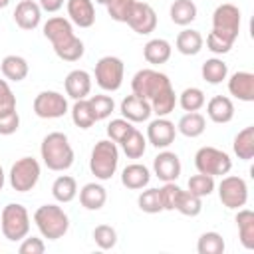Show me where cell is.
<instances>
[{
  "instance_id": "cell-1",
  "label": "cell",
  "mask_w": 254,
  "mask_h": 254,
  "mask_svg": "<svg viewBox=\"0 0 254 254\" xmlns=\"http://www.w3.org/2000/svg\"><path fill=\"white\" fill-rule=\"evenodd\" d=\"M131 91L139 97H145L157 117H167L175 111L177 93L171 85L169 75L163 71L151 67L139 69L131 79Z\"/></svg>"
},
{
  "instance_id": "cell-2",
  "label": "cell",
  "mask_w": 254,
  "mask_h": 254,
  "mask_svg": "<svg viewBox=\"0 0 254 254\" xmlns=\"http://www.w3.org/2000/svg\"><path fill=\"white\" fill-rule=\"evenodd\" d=\"M44 38L50 40L56 56L64 62H77L83 58L85 46L83 42L75 36L73 32V24L64 18V16H52L48 18V22L42 28Z\"/></svg>"
},
{
  "instance_id": "cell-3",
  "label": "cell",
  "mask_w": 254,
  "mask_h": 254,
  "mask_svg": "<svg viewBox=\"0 0 254 254\" xmlns=\"http://www.w3.org/2000/svg\"><path fill=\"white\" fill-rule=\"evenodd\" d=\"M40 157H42L44 165L50 171L64 173V171H67L73 165L75 153H73V147H71V143H69V139H67L65 133L52 131V133H48L42 139Z\"/></svg>"
},
{
  "instance_id": "cell-4",
  "label": "cell",
  "mask_w": 254,
  "mask_h": 254,
  "mask_svg": "<svg viewBox=\"0 0 254 254\" xmlns=\"http://www.w3.org/2000/svg\"><path fill=\"white\" fill-rule=\"evenodd\" d=\"M119 167V147L111 139H101L89 155V171L97 181H109Z\"/></svg>"
},
{
  "instance_id": "cell-5",
  "label": "cell",
  "mask_w": 254,
  "mask_h": 254,
  "mask_svg": "<svg viewBox=\"0 0 254 254\" xmlns=\"http://www.w3.org/2000/svg\"><path fill=\"white\" fill-rule=\"evenodd\" d=\"M34 224L38 226L42 238L60 240L69 228V216L60 204H42L34 212Z\"/></svg>"
},
{
  "instance_id": "cell-6",
  "label": "cell",
  "mask_w": 254,
  "mask_h": 254,
  "mask_svg": "<svg viewBox=\"0 0 254 254\" xmlns=\"http://www.w3.org/2000/svg\"><path fill=\"white\" fill-rule=\"evenodd\" d=\"M0 230L6 240L20 242L30 232V214L28 208L20 202H8L0 212Z\"/></svg>"
},
{
  "instance_id": "cell-7",
  "label": "cell",
  "mask_w": 254,
  "mask_h": 254,
  "mask_svg": "<svg viewBox=\"0 0 254 254\" xmlns=\"http://www.w3.org/2000/svg\"><path fill=\"white\" fill-rule=\"evenodd\" d=\"M240 22H242V16H240L238 6L224 2V4L216 6L212 12V30L210 32L214 36H218L220 40L228 42L230 46H234V42L240 34Z\"/></svg>"
},
{
  "instance_id": "cell-8",
  "label": "cell",
  "mask_w": 254,
  "mask_h": 254,
  "mask_svg": "<svg viewBox=\"0 0 254 254\" xmlns=\"http://www.w3.org/2000/svg\"><path fill=\"white\" fill-rule=\"evenodd\" d=\"M194 167L202 175L210 177H224L232 169V159L226 151L204 145L194 153Z\"/></svg>"
},
{
  "instance_id": "cell-9",
  "label": "cell",
  "mask_w": 254,
  "mask_h": 254,
  "mask_svg": "<svg viewBox=\"0 0 254 254\" xmlns=\"http://www.w3.org/2000/svg\"><path fill=\"white\" fill-rule=\"evenodd\" d=\"M40 175H42V169H40L38 159H34V157H22V159H18L10 167L8 181H10V187L16 192H28V190H32L38 185Z\"/></svg>"
},
{
  "instance_id": "cell-10",
  "label": "cell",
  "mask_w": 254,
  "mask_h": 254,
  "mask_svg": "<svg viewBox=\"0 0 254 254\" xmlns=\"http://www.w3.org/2000/svg\"><path fill=\"white\" fill-rule=\"evenodd\" d=\"M125 65L117 56H103L95 64V83L103 91H117L123 85Z\"/></svg>"
},
{
  "instance_id": "cell-11",
  "label": "cell",
  "mask_w": 254,
  "mask_h": 254,
  "mask_svg": "<svg viewBox=\"0 0 254 254\" xmlns=\"http://www.w3.org/2000/svg\"><path fill=\"white\" fill-rule=\"evenodd\" d=\"M218 198L230 210L242 208L248 202V185H246V181L242 177H236V175L222 177V181L218 185Z\"/></svg>"
},
{
  "instance_id": "cell-12",
  "label": "cell",
  "mask_w": 254,
  "mask_h": 254,
  "mask_svg": "<svg viewBox=\"0 0 254 254\" xmlns=\"http://www.w3.org/2000/svg\"><path fill=\"white\" fill-rule=\"evenodd\" d=\"M69 111L67 107V99L64 93L54 91V89H46L40 91L34 97V113L40 119H60Z\"/></svg>"
},
{
  "instance_id": "cell-13",
  "label": "cell",
  "mask_w": 254,
  "mask_h": 254,
  "mask_svg": "<svg viewBox=\"0 0 254 254\" xmlns=\"http://www.w3.org/2000/svg\"><path fill=\"white\" fill-rule=\"evenodd\" d=\"M127 26L135 34L147 36V34L155 32V28H157V12L147 2H135L133 10H131V16L127 20Z\"/></svg>"
},
{
  "instance_id": "cell-14",
  "label": "cell",
  "mask_w": 254,
  "mask_h": 254,
  "mask_svg": "<svg viewBox=\"0 0 254 254\" xmlns=\"http://www.w3.org/2000/svg\"><path fill=\"white\" fill-rule=\"evenodd\" d=\"M177 137V127L167 117H157L147 125V143L155 149H167Z\"/></svg>"
},
{
  "instance_id": "cell-15",
  "label": "cell",
  "mask_w": 254,
  "mask_h": 254,
  "mask_svg": "<svg viewBox=\"0 0 254 254\" xmlns=\"http://www.w3.org/2000/svg\"><path fill=\"white\" fill-rule=\"evenodd\" d=\"M181 171H183V165H181V159L177 153L173 151H167L163 149L155 159H153V173L159 181L163 183H171V181H177L181 177Z\"/></svg>"
},
{
  "instance_id": "cell-16",
  "label": "cell",
  "mask_w": 254,
  "mask_h": 254,
  "mask_svg": "<svg viewBox=\"0 0 254 254\" xmlns=\"http://www.w3.org/2000/svg\"><path fill=\"white\" fill-rule=\"evenodd\" d=\"M119 111L121 115L131 121V123H143V121H149V117L153 115V109H151V103L145 99V97H139L135 93L127 95L121 99L119 103Z\"/></svg>"
},
{
  "instance_id": "cell-17",
  "label": "cell",
  "mask_w": 254,
  "mask_h": 254,
  "mask_svg": "<svg viewBox=\"0 0 254 254\" xmlns=\"http://www.w3.org/2000/svg\"><path fill=\"white\" fill-rule=\"evenodd\" d=\"M67 20L79 28H91L95 24L93 0H65Z\"/></svg>"
},
{
  "instance_id": "cell-18",
  "label": "cell",
  "mask_w": 254,
  "mask_h": 254,
  "mask_svg": "<svg viewBox=\"0 0 254 254\" xmlns=\"http://www.w3.org/2000/svg\"><path fill=\"white\" fill-rule=\"evenodd\" d=\"M228 93L238 101H254V73L252 71H234L228 77Z\"/></svg>"
},
{
  "instance_id": "cell-19",
  "label": "cell",
  "mask_w": 254,
  "mask_h": 254,
  "mask_svg": "<svg viewBox=\"0 0 254 254\" xmlns=\"http://www.w3.org/2000/svg\"><path fill=\"white\" fill-rule=\"evenodd\" d=\"M64 87H65V95L71 97L73 101L87 99L91 91V75L85 69H71L64 79Z\"/></svg>"
},
{
  "instance_id": "cell-20",
  "label": "cell",
  "mask_w": 254,
  "mask_h": 254,
  "mask_svg": "<svg viewBox=\"0 0 254 254\" xmlns=\"http://www.w3.org/2000/svg\"><path fill=\"white\" fill-rule=\"evenodd\" d=\"M14 22L22 30H36L42 22V8L34 0H20L14 10Z\"/></svg>"
},
{
  "instance_id": "cell-21",
  "label": "cell",
  "mask_w": 254,
  "mask_h": 254,
  "mask_svg": "<svg viewBox=\"0 0 254 254\" xmlns=\"http://www.w3.org/2000/svg\"><path fill=\"white\" fill-rule=\"evenodd\" d=\"M206 115L212 123H218V125H224V123H230L232 117H234V103L230 97L226 95H214L208 99L206 103Z\"/></svg>"
},
{
  "instance_id": "cell-22",
  "label": "cell",
  "mask_w": 254,
  "mask_h": 254,
  "mask_svg": "<svg viewBox=\"0 0 254 254\" xmlns=\"http://www.w3.org/2000/svg\"><path fill=\"white\" fill-rule=\"evenodd\" d=\"M149 181H151V171L141 163H131L121 171V185L127 187L129 190H141L149 185Z\"/></svg>"
},
{
  "instance_id": "cell-23",
  "label": "cell",
  "mask_w": 254,
  "mask_h": 254,
  "mask_svg": "<svg viewBox=\"0 0 254 254\" xmlns=\"http://www.w3.org/2000/svg\"><path fill=\"white\" fill-rule=\"evenodd\" d=\"M79 202L85 210H99L107 202V190L99 183H85L79 189Z\"/></svg>"
},
{
  "instance_id": "cell-24",
  "label": "cell",
  "mask_w": 254,
  "mask_h": 254,
  "mask_svg": "<svg viewBox=\"0 0 254 254\" xmlns=\"http://www.w3.org/2000/svg\"><path fill=\"white\" fill-rule=\"evenodd\" d=\"M171 54H173V48L167 40L163 38H153L149 40L145 46H143V58L147 64L151 65H161V64H167L171 60Z\"/></svg>"
},
{
  "instance_id": "cell-25",
  "label": "cell",
  "mask_w": 254,
  "mask_h": 254,
  "mask_svg": "<svg viewBox=\"0 0 254 254\" xmlns=\"http://www.w3.org/2000/svg\"><path fill=\"white\" fill-rule=\"evenodd\" d=\"M204 46V38L198 30H192V28H185L183 32L177 34V40H175V48L179 54L183 56H196Z\"/></svg>"
},
{
  "instance_id": "cell-26",
  "label": "cell",
  "mask_w": 254,
  "mask_h": 254,
  "mask_svg": "<svg viewBox=\"0 0 254 254\" xmlns=\"http://www.w3.org/2000/svg\"><path fill=\"white\" fill-rule=\"evenodd\" d=\"M236 226L240 244L246 250H254V212L250 208H238L236 212Z\"/></svg>"
},
{
  "instance_id": "cell-27",
  "label": "cell",
  "mask_w": 254,
  "mask_h": 254,
  "mask_svg": "<svg viewBox=\"0 0 254 254\" xmlns=\"http://www.w3.org/2000/svg\"><path fill=\"white\" fill-rule=\"evenodd\" d=\"M0 69H2V75L8 79V81H22L26 79L28 71H30V65L26 62V58L22 56H16V54H10L2 60L0 64Z\"/></svg>"
},
{
  "instance_id": "cell-28",
  "label": "cell",
  "mask_w": 254,
  "mask_h": 254,
  "mask_svg": "<svg viewBox=\"0 0 254 254\" xmlns=\"http://www.w3.org/2000/svg\"><path fill=\"white\" fill-rule=\"evenodd\" d=\"M206 129V119L202 113L198 111H187L179 123H177V131L189 139H194V137H200Z\"/></svg>"
},
{
  "instance_id": "cell-29",
  "label": "cell",
  "mask_w": 254,
  "mask_h": 254,
  "mask_svg": "<svg viewBox=\"0 0 254 254\" xmlns=\"http://www.w3.org/2000/svg\"><path fill=\"white\" fill-rule=\"evenodd\" d=\"M232 151L240 161L254 159V125H248L242 131H238V135L232 141Z\"/></svg>"
},
{
  "instance_id": "cell-30",
  "label": "cell",
  "mask_w": 254,
  "mask_h": 254,
  "mask_svg": "<svg viewBox=\"0 0 254 254\" xmlns=\"http://www.w3.org/2000/svg\"><path fill=\"white\" fill-rule=\"evenodd\" d=\"M196 14H198V10L192 0H175L169 8L171 22L177 26H189L190 22L196 20Z\"/></svg>"
},
{
  "instance_id": "cell-31",
  "label": "cell",
  "mask_w": 254,
  "mask_h": 254,
  "mask_svg": "<svg viewBox=\"0 0 254 254\" xmlns=\"http://www.w3.org/2000/svg\"><path fill=\"white\" fill-rule=\"evenodd\" d=\"M200 75L206 83L218 85L228 77V65L220 58H208L200 67Z\"/></svg>"
},
{
  "instance_id": "cell-32",
  "label": "cell",
  "mask_w": 254,
  "mask_h": 254,
  "mask_svg": "<svg viewBox=\"0 0 254 254\" xmlns=\"http://www.w3.org/2000/svg\"><path fill=\"white\" fill-rule=\"evenodd\" d=\"M52 194L58 202H71L77 196V183L73 177L69 175H60L54 183H52Z\"/></svg>"
},
{
  "instance_id": "cell-33",
  "label": "cell",
  "mask_w": 254,
  "mask_h": 254,
  "mask_svg": "<svg viewBox=\"0 0 254 254\" xmlns=\"http://www.w3.org/2000/svg\"><path fill=\"white\" fill-rule=\"evenodd\" d=\"M119 145H121V151L127 155V159H141L147 151V137L135 127Z\"/></svg>"
},
{
  "instance_id": "cell-34",
  "label": "cell",
  "mask_w": 254,
  "mask_h": 254,
  "mask_svg": "<svg viewBox=\"0 0 254 254\" xmlns=\"http://www.w3.org/2000/svg\"><path fill=\"white\" fill-rule=\"evenodd\" d=\"M69 113H71L73 125L79 127V129H89V127H93V123L97 121L87 99H77V101L73 103V107H71Z\"/></svg>"
},
{
  "instance_id": "cell-35",
  "label": "cell",
  "mask_w": 254,
  "mask_h": 254,
  "mask_svg": "<svg viewBox=\"0 0 254 254\" xmlns=\"http://www.w3.org/2000/svg\"><path fill=\"white\" fill-rule=\"evenodd\" d=\"M175 210L181 212L183 216H198L200 210H202V198L192 194L190 190H183L181 189L177 204H175Z\"/></svg>"
},
{
  "instance_id": "cell-36",
  "label": "cell",
  "mask_w": 254,
  "mask_h": 254,
  "mask_svg": "<svg viewBox=\"0 0 254 254\" xmlns=\"http://www.w3.org/2000/svg\"><path fill=\"white\" fill-rule=\"evenodd\" d=\"M224 248H226L224 238L214 230L202 232L198 236V242H196V252L198 254H222Z\"/></svg>"
},
{
  "instance_id": "cell-37",
  "label": "cell",
  "mask_w": 254,
  "mask_h": 254,
  "mask_svg": "<svg viewBox=\"0 0 254 254\" xmlns=\"http://www.w3.org/2000/svg\"><path fill=\"white\" fill-rule=\"evenodd\" d=\"M177 103L183 107V111H198L204 107L206 97H204V91L200 87H187L181 91Z\"/></svg>"
},
{
  "instance_id": "cell-38",
  "label": "cell",
  "mask_w": 254,
  "mask_h": 254,
  "mask_svg": "<svg viewBox=\"0 0 254 254\" xmlns=\"http://www.w3.org/2000/svg\"><path fill=\"white\" fill-rule=\"evenodd\" d=\"M214 189H216V183H214V177H210V175L198 173V175H192V177L189 179V190H190L192 194L200 196V198L212 194Z\"/></svg>"
},
{
  "instance_id": "cell-39",
  "label": "cell",
  "mask_w": 254,
  "mask_h": 254,
  "mask_svg": "<svg viewBox=\"0 0 254 254\" xmlns=\"http://www.w3.org/2000/svg\"><path fill=\"white\" fill-rule=\"evenodd\" d=\"M87 101H89V105H91L93 115H95L97 121L107 119V117L115 111V101H113V97H109V95H103V93L91 95V97H87Z\"/></svg>"
},
{
  "instance_id": "cell-40",
  "label": "cell",
  "mask_w": 254,
  "mask_h": 254,
  "mask_svg": "<svg viewBox=\"0 0 254 254\" xmlns=\"http://www.w3.org/2000/svg\"><path fill=\"white\" fill-rule=\"evenodd\" d=\"M137 204L143 212L147 214H157L163 210V202H161V194L159 189H147L137 196Z\"/></svg>"
},
{
  "instance_id": "cell-41",
  "label": "cell",
  "mask_w": 254,
  "mask_h": 254,
  "mask_svg": "<svg viewBox=\"0 0 254 254\" xmlns=\"http://www.w3.org/2000/svg\"><path fill=\"white\" fill-rule=\"evenodd\" d=\"M135 2H137V0H109V2L105 4V6H107V14L111 16V20L127 24Z\"/></svg>"
},
{
  "instance_id": "cell-42",
  "label": "cell",
  "mask_w": 254,
  "mask_h": 254,
  "mask_svg": "<svg viewBox=\"0 0 254 254\" xmlns=\"http://www.w3.org/2000/svg\"><path fill=\"white\" fill-rule=\"evenodd\" d=\"M93 240L101 250H111L117 244V230L109 224H99L93 228Z\"/></svg>"
},
{
  "instance_id": "cell-43",
  "label": "cell",
  "mask_w": 254,
  "mask_h": 254,
  "mask_svg": "<svg viewBox=\"0 0 254 254\" xmlns=\"http://www.w3.org/2000/svg\"><path fill=\"white\" fill-rule=\"evenodd\" d=\"M133 123L127 121L125 117H117V119H111L109 125H107V137L113 141V143H121L131 131H133Z\"/></svg>"
},
{
  "instance_id": "cell-44",
  "label": "cell",
  "mask_w": 254,
  "mask_h": 254,
  "mask_svg": "<svg viewBox=\"0 0 254 254\" xmlns=\"http://www.w3.org/2000/svg\"><path fill=\"white\" fill-rule=\"evenodd\" d=\"M179 192H181V187H179L175 181L165 183V185L159 189L161 202H163V210H175V204H177Z\"/></svg>"
},
{
  "instance_id": "cell-45",
  "label": "cell",
  "mask_w": 254,
  "mask_h": 254,
  "mask_svg": "<svg viewBox=\"0 0 254 254\" xmlns=\"http://www.w3.org/2000/svg\"><path fill=\"white\" fill-rule=\"evenodd\" d=\"M20 127V115L16 109L0 113V135H14Z\"/></svg>"
},
{
  "instance_id": "cell-46",
  "label": "cell",
  "mask_w": 254,
  "mask_h": 254,
  "mask_svg": "<svg viewBox=\"0 0 254 254\" xmlns=\"http://www.w3.org/2000/svg\"><path fill=\"white\" fill-rule=\"evenodd\" d=\"M16 109V95L6 79H0V113Z\"/></svg>"
},
{
  "instance_id": "cell-47",
  "label": "cell",
  "mask_w": 254,
  "mask_h": 254,
  "mask_svg": "<svg viewBox=\"0 0 254 254\" xmlns=\"http://www.w3.org/2000/svg\"><path fill=\"white\" fill-rule=\"evenodd\" d=\"M44 250H46V244L38 236H26L20 240V246H18L20 254H44Z\"/></svg>"
},
{
  "instance_id": "cell-48",
  "label": "cell",
  "mask_w": 254,
  "mask_h": 254,
  "mask_svg": "<svg viewBox=\"0 0 254 254\" xmlns=\"http://www.w3.org/2000/svg\"><path fill=\"white\" fill-rule=\"evenodd\" d=\"M64 2H65V0H38L42 12H50V14L58 12V10L64 6Z\"/></svg>"
},
{
  "instance_id": "cell-49",
  "label": "cell",
  "mask_w": 254,
  "mask_h": 254,
  "mask_svg": "<svg viewBox=\"0 0 254 254\" xmlns=\"http://www.w3.org/2000/svg\"><path fill=\"white\" fill-rule=\"evenodd\" d=\"M4 183H6V175H4V171H2V167H0V190L4 189Z\"/></svg>"
},
{
  "instance_id": "cell-50",
  "label": "cell",
  "mask_w": 254,
  "mask_h": 254,
  "mask_svg": "<svg viewBox=\"0 0 254 254\" xmlns=\"http://www.w3.org/2000/svg\"><path fill=\"white\" fill-rule=\"evenodd\" d=\"M8 4H10V0H0V10H2V8H6Z\"/></svg>"
},
{
  "instance_id": "cell-51",
  "label": "cell",
  "mask_w": 254,
  "mask_h": 254,
  "mask_svg": "<svg viewBox=\"0 0 254 254\" xmlns=\"http://www.w3.org/2000/svg\"><path fill=\"white\" fill-rule=\"evenodd\" d=\"M95 2H97V4H107L109 0H95Z\"/></svg>"
}]
</instances>
